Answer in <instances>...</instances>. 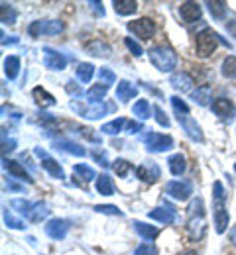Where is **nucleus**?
<instances>
[{"label": "nucleus", "instance_id": "obj_1", "mask_svg": "<svg viewBox=\"0 0 236 255\" xmlns=\"http://www.w3.org/2000/svg\"><path fill=\"white\" fill-rule=\"evenodd\" d=\"M219 43H225L229 49H233V45L229 41H225L217 32H213L211 28H205L197 33L195 37V49H197V55L199 57H209L215 53V49L219 47Z\"/></svg>", "mask_w": 236, "mask_h": 255}, {"label": "nucleus", "instance_id": "obj_2", "mask_svg": "<svg viewBox=\"0 0 236 255\" xmlns=\"http://www.w3.org/2000/svg\"><path fill=\"white\" fill-rule=\"evenodd\" d=\"M114 108L116 106L112 102H77V100L71 102V110L87 120H99L102 116L114 112Z\"/></svg>", "mask_w": 236, "mask_h": 255}, {"label": "nucleus", "instance_id": "obj_3", "mask_svg": "<svg viewBox=\"0 0 236 255\" xmlns=\"http://www.w3.org/2000/svg\"><path fill=\"white\" fill-rule=\"evenodd\" d=\"M148 55H150L152 65H154L158 71H162V73L173 71L175 65H177V53H175L171 47H168V45L152 47V49L148 51Z\"/></svg>", "mask_w": 236, "mask_h": 255}, {"label": "nucleus", "instance_id": "obj_4", "mask_svg": "<svg viewBox=\"0 0 236 255\" xmlns=\"http://www.w3.org/2000/svg\"><path fill=\"white\" fill-rule=\"evenodd\" d=\"M203 200L201 198H195L189 206V222H187V232L193 240H201L203 234H205V220H203Z\"/></svg>", "mask_w": 236, "mask_h": 255}, {"label": "nucleus", "instance_id": "obj_5", "mask_svg": "<svg viewBox=\"0 0 236 255\" xmlns=\"http://www.w3.org/2000/svg\"><path fill=\"white\" fill-rule=\"evenodd\" d=\"M144 143H146V149L152 153H166L173 147V137L150 129V133L144 135Z\"/></svg>", "mask_w": 236, "mask_h": 255}, {"label": "nucleus", "instance_id": "obj_6", "mask_svg": "<svg viewBox=\"0 0 236 255\" xmlns=\"http://www.w3.org/2000/svg\"><path fill=\"white\" fill-rule=\"evenodd\" d=\"M65 30V24L59 22V20H37L32 22L28 26V33L32 37H39V35H57V33H63Z\"/></svg>", "mask_w": 236, "mask_h": 255}, {"label": "nucleus", "instance_id": "obj_7", "mask_svg": "<svg viewBox=\"0 0 236 255\" xmlns=\"http://www.w3.org/2000/svg\"><path fill=\"white\" fill-rule=\"evenodd\" d=\"M128 30L140 39H152L156 33V24L150 18H140L134 22H128Z\"/></svg>", "mask_w": 236, "mask_h": 255}, {"label": "nucleus", "instance_id": "obj_8", "mask_svg": "<svg viewBox=\"0 0 236 255\" xmlns=\"http://www.w3.org/2000/svg\"><path fill=\"white\" fill-rule=\"evenodd\" d=\"M166 192L175 200H187L193 194V185L189 181H169L166 185Z\"/></svg>", "mask_w": 236, "mask_h": 255}, {"label": "nucleus", "instance_id": "obj_9", "mask_svg": "<svg viewBox=\"0 0 236 255\" xmlns=\"http://www.w3.org/2000/svg\"><path fill=\"white\" fill-rule=\"evenodd\" d=\"M43 65L47 69H51V71H63L67 67V57L63 53H59V51H55V49L45 45L43 47Z\"/></svg>", "mask_w": 236, "mask_h": 255}, {"label": "nucleus", "instance_id": "obj_10", "mask_svg": "<svg viewBox=\"0 0 236 255\" xmlns=\"http://www.w3.org/2000/svg\"><path fill=\"white\" fill-rule=\"evenodd\" d=\"M160 175H162V171H160V167H158L156 161H144L136 169V177L140 181H144V183H156L160 179Z\"/></svg>", "mask_w": 236, "mask_h": 255}, {"label": "nucleus", "instance_id": "obj_11", "mask_svg": "<svg viewBox=\"0 0 236 255\" xmlns=\"http://www.w3.org/2000/svg\"><path fill=\"white\" fill-rule=\"evenodd\" d=\"M177 120H179V124L183 128V131L193 139V141H199L203 143V131H201V126L197 124V120H193L189 114H177Z\"/></svg>", "mask_w": 236, "mask_h": 255}, {"label": "nucleus", "instance_id": "obj_12", "mask_svg": "<svg viewBox=\"0 0 236 255\" xmlns=\"http://www.w3.org/2000/svg\"><path fill=\"white\" fill-rule=\"evenodd\" d=\"M148 218H152V220H158L160 224H169L175 222V218H177V210H175V206H171V204H164V206H158V208H154V210H150L148 212Z\"/></svg>", "mask_w": 236, "mask_h": 255}, {"label": "nucleus", "instance_id": "obj_13", "mask_svg": "<svg viewBox=\"0 0 236 255\" xmlns=\"http://www.w3.org/2000/svg\"><path fill=\"white\" fill-rule=\"evenodd\" d=\"M35 155L41 157V167H43L53 179H65V173H63V169H61V165L55 159H51L41 147H35Z\"/></svg>", "mask_w": 236, "mask_h": 255}, {"label": "nucleus", "instance_id": "obj_14", "mask_svg": "<svg viewBox=\"0 0 236 255\" xmlns=\"http://www.w3.org/2000/svg\"><path fill=\"white\" fill-rule=\"evenodd\" d=\"M69 232V222L67 220H61V218H51L49 222L45 224V234L51 238V240H65Z\"/></svg>", "mask_w": 236, "mask_h": 255}, {"label": "nucleus", "instance_id": "obj_15", "mask_svg": "<svg viewBox=\"0 0 236 255\" xmlns=\"http://www.w3.org/2000/svg\"><path fill=\"white\" fill-rule=\"evenodd\" d=\"M211 108H213V112H215L221 120H233V116H235V112H236L233 100H229V98H217V100L211 104Z\"/></svg>", "mask_w": 236, "mask_h": 255}, {"label": "nucleus", "instance_id": "obj_16", "mask_svg": "<svg viewBox=\"0 0 236 255\" xmlns=\"http://www.w3.org/2000/svg\"><path fill=\"white\" fill-rule=\"evenodd\" d=\"M215 202H217L215 204V230H217V234H225L229 228L231 216H229V210L225 208L223 200H215Z\"/></svg>", "mask_w": 236, "mask_h": 255}, {"label": "nucleus", "instance_id": "obj_17", "mask_svg": "<svg viewBox=\"0 0 236 255\" xmlns=\"http://www.w3.org/2000/svg\"><path fill=\"white\" fill-rule=\"evenodd\" d=\"M179 14L187 24H193V22H197L201 18V4H197V2H181Z\"/></svg>", "mask_w": 236, "mask_h": 255}, {"label": "nucleus", "instance_id": "obj_18", "mask_svg": "<svg viewBox=\"0 0 236 255\" xmlns=\"http://www.w3.org/2000/svg\"><path fill=\"white\" fill-rule=\"evenodd\" d=\"M169 85L173 87V89H177V91H181V93H191L193 91V85H195V81L187 75V73H173L171 75V79H169Z\"/></svg>", "mask_w": 236, "mask_h": 255}, {"label": "nucleus", "instance_id": "obj_19", "mask_svg": "<svg viewBox=\"0 0 236 255\" xmlns=\"http://www.w3.org/2000/svg\"><path fill=\"white\" fill-rule=\"evenodd\" d=\"M2 165H4V169L12 175V177H16V179H20V181H26V183H34V179L28 175V171L18 163V161H10V159H2Z\"/></svg>", "mask_w": 236, "mask_h": 255}, {"label": "nucleus", "instance_id": "obj_20", "mask_svg": "<svg viewBox=\"0 0 236 255\" xmlns=\"http://www.w3.org/2000/svg\"><path fill=\"white\" fill-rule=\"evenodd\" d=\"M134 230L138 232V236L140 238H144L148 244L150 242H154L156 238H158V234H160V230L156 228V226H150V224H146V222H140V220H134Z\"/></svg>", "mask_w": 236, "mask_h": 255}, {"label": "nucleus", "instance_id": "obj_21", "mask_svg": "<svg viewBox=\"0 0 236 255\" xmlns=\"http://www.w3.org/2000/svg\"><path fill=\"white\" fill-rule=\"evenodd\" d=\"M32 96H34V102L39 108H49V106H53V104L57 102L55 96L49 95L43 87H35L34 91H32Z\"/></svg>", "mask_w": 236, "mask_h": 255}, {"label": "nucleus", "instance_id": "obj_22", "mask_svg": "<svg viewBox=\"0 0 236 255\" xmlns=\"http://www.w3.org/2000/svg\"><path fill=\"white\" fill-rule=\"evenodd\" d=\"M136 95H138V89H136L130 81H118L116 98H118L120 102H128V100H132Z\"/></svg>", "mask_w": 236, "mask_h": 255}, {"label": "nucleus", "instance_id": "obj_23", "mask_svg": "<svg viewBox=\"0 0 236 255\" xmlns=\"http://www.w3.org/2000/svg\"><path fill=\"white\" fill-rule=\"evenodd\" d=\"M87 51L95 57H110L112 55V49L108 43H104L102 39H93L87 43Z\"/></svg>", "mask_w": 236, "mask_h": 255}, {"label": "nucleus", "instance_id": "obj_24", "mask_svg": "<svg viewBox=\"0 0 236 255\" xmlns=\"http://www.w3.org/2000/svg\"><path fill=\"white\" fill-rule=\"evenodd\" d=\"M55 147H57V149H63L65 153L77 155V157H83V155L87 153V151H85V147H81L79 143L69 141V139H57V141H55Z\"/></svg>", "mask_w": 236, "mask_h": 255}, {"label": "nucleus", "instance_id": "obj_25", "mask_svg": "<svg viewBox=\"0 0 236 255\" xmlns=\"http://www.w3.org/2000/svg\"><path fill=\"white\" fill-rule=\"evenodd\" d=\"M49 206H47V202H35L34 208H32V212H30V216H28V220L30 222H41V220H45L47 216H49Z\"/></svg>", "mask_w": 236, "mask_h": 255}, {"label": "nucleus", "instance_id": "obj_26", "mask_svg": "<svg viewBox=\"0 0 236 255\" xmlns=\"http://www.w3.org/2000/svg\"><path fill=\"white\" fill-rule=\"evenodd\" d=\"M168 165H169L171 175H175V177H181L183 171H185V167H187V165H185V157H183L181 153H173V155H169Z\"/></svg>", "mask_w": 236, "mask_h": 255}, {"label": "nucleus", "instance_id": "obj_27", "mask_svg": "<svg viewBox=\"0 0 236 255\" xmlns=\"http://www.w3.org/2000/svg\"><path fill=\"white\" fill-rule=\"evenodd\" d=\"M18 73H20V59H18L16 55H8V57L4 59V75H6L10 81H14V79L18 77Z\"/></svg>", "mask_w": 236, "mask_h": 255}, {"label": "nucleus", "instance_id": "obj_28", "mask_svg": "<svg viewBox=\"0 0 236 255\" xmlns=\"http://www.w3.org/2000/svg\"><path fill=\"white\" fill-rule=\"evenodd\" d=\"M114 10L120 16H130L138 10V2L136 0H116L114 2Z\"/></svg>", "mask_w": 236, "mask_h": 255}, {"label": "nucleus", "instance_id": "obj_29", "mask_svg": "<svg viewBox=\"0 0 236 255\" xmlns=\"http://www.w3.org/2000/svg\"><path fill=\"white\" fill-rule=\"evenodd\" d=\"M106 93H108V87L99 83V85H93V87L87 91V98H89L91 102H104Z\"/></svg>", "mask_w": 236, "mask_h": 255}, {"label": "nucleus", "instance_id": "obj_30", "mask_svg": "<svg viewBox=\"0 0 236 255\" xmlns=\"http://www.w3.org/2000/svg\"><path fill=\"white\" fill-rule=\"evenodd\" d=\"M207 6H209V12L213 14V18L223 20L227 16V2H223V0H209Z\"/></svg>", "mask_w": 236, "mask_h": 255}, {"label": "nucleus", "instance_id": "obj_31", "mask_svg": "<svg viewBox=\"0 0 236 255\" xmlns=\"http://www.w3.org/2000/svg\"><path fill=\"white\" fill-rule=\"evenodd\" d=\"M97 191L101 192L102 196H112L114 194V185H112V179L108 175H101L97 179Z\"/></svg>", "mask_w": 236, "mask_h": 255}, {"label": "nucleus", "instance_id": "obj_32", "mask_svg": "<svg viewBox=\"0 0 236 255\" xmlns=\"http://www.w3.org/2000/svg\"><path fill=\"white\" fill-rule=\"evenodd\" d=\"M191 98H193L199 106H207V104H209V100H211V87H209V85L199 87L197 91H193V93H191Z\"/></svg>", "mask_w": 236, "mask_h": 255}, {"label": "nucleus", "instance_id": "obj_33", "mask_svg": "<svg viewBox=\"0 0 236 255\" xmlns=\"http://www.w3.org/2000/svg\"><path fill=\"white\" fill-rule=\"evenodd\" d=\"M126 122H128V120H124V118H116V120L104 124V126L101 128V131L102 133H106V135H116V133L122 131V128L126 126Z\"/></svg>", "mask_w": 236, "mask_h": 255}, {"label": "nucleus", "instance_id": "obj_34", "mask_svg": "<svg viewBox=\"0 0 236 255\" xmlns=\"http://www.w3.org/2000/svg\"><path fill=\"white\" fill-rule=\"evenodd\" d=\"M93 75H95V65L93 63H81L77 67V79L81 83H91Z\"/></svg>", "mask_w": 236, "mask_h": 255}, {"label": "nucleus", "instance_id": "obj_35", "mask_svg": "<svg viewBox=\"0 0 236 255\" xmlns=\"http://www.w3.org/2000/svg\"><path fill=\"white\" fill-rule=\"evenodd\" d=\"M132 114L140 120H148L150 118V102L148 100H138L132 106Z\"/></svg>", "mask_w": 236, "mask_h": 255}, {"label": "nucleus", "instance_id": "obj_36", "mask_svg": "<svg viewBox=\"0 0 236 255\" xmlns=\"http://www.w3.org/2000/svg\"><path fill=\"white\" fill-rule=\"evenodd\" d=\"M73 171L77 173V175H81L85 181H93V179H97V171L93 169V167H89V165H83V163H77L75 167H73Z\"/></svg>", "mask_w": 236, "mask_h": 255}, {"label": "nucleus", "instance_id": "obj_37", "mask_svg": "<svg viewBox=\"0 0 236 255\" xmlns=\"http://www.w3.org/2000/svg\"><path fill=\"white\" fill-rule=\"evenodd\" d=\"M10 206H12V208H16V210H18L22 216H26V218L30 216V212H32V208H34V204H32V202L22 200V198H14V200L10 202Z\"/></svg>", "mask_w": 236, "mask_h": 255}, {"label": "nucleus", "instance_id": "obj_38", "mask_svg": "<svg viewBox=\"0 0 236 255\" xmlns=\"http://www.w3.org/2000/svg\"><path fill=\"white\" fill-rule=\"evenodd\" d=\"M0 8H2V22L4 24H16V18H18L16 10L10 4H6V2H2Z\"/></svg>", "mask_w": 236, "mask_h": 255}, {"label": "nucleus", "instance_id": "obj_39", "mask_svg": "<svg viewBox=\"0 0 236 255\" xmlns=\"http://www.w3.org/2000/svg\"><path fill=\"white\" fill-rule=\"evenodd\" d=\"M112 169H114V173H116L118 177H128V173L132 171V165L126 159H116L112 163Z\"/></svg>", "mask_w": 236, "mask_h": 255}, {"label": "nucleus", "instance_id": "obj_40", "mask_svg": "<svg viewBox=\"0 0 236 255\" xmlns=\"http://www.w3.org/2000/svg\"><path fill=\"white\" fill-rule=\"evenodd\" d=\"M95 210L99 212V214H108V216H124V212L118 208V206H114V204H97L95 206Z\"/></svg>", "mask_w": 236, "mask_h": 255}, {"label": "nucleus", "instance_id": "obj_41", "mask_svg": "<svg viewBox=\"0 0 236 255\" xmlns=\"http://www.w3.org/2000/svg\"><path fill=\"white\" fill-rule=\"evenodd\" d=\"M223 75L225 77H236V55H229L225 61H223Z\"/></svg>", "mask_w": 236, "mask_h": 255}, {"label": "nucleus", "instance_id": "obj_42", "mask_svg": "<svg viewBox=\"0 0 236 255\" xmlns=\"http://www.w3.org/2000/svg\"><path fill=\"white\" fill-rule=\"evenodd\" d=\"M4 222H6L8 228H12V230H24V228H26L24 222H22V220H18V218L8 210V208L4 210Z\"/></svg>", "mask_w": 236, "mask_h": 255}, {"label": "nucleus", "instance_id": "obj_43", "mask_svg": "<svg viewBox=\"0 0 236 255\" xmlns=\"http://www.w3.org/2000/svg\"><path fill=\"white\" fill-rule=\"evenodd\" d=\"M99 77H101V83L102 85H106V87H110V85L116 83V75H114L108 67H102L101 71H99Z\"/></svg>", "mask_w": 236, "mask_h": 255}, {"label": "nucleus", "instance_id": "obj_44", "mask_svg": "<svg viewBox=\"0 0 236 255\" xmlns=\"http://www.w3.org/2000/svg\"><path fill=\"white\" fill-rule=\"evenodd\" d=\"M134 255H160V250L154 244H142L136 248Z\"/></svg>", "mask_w": 236, "mask_h": 255}, {"label": "nucleus", "instance_id": "obj_45", "mask_svg": "<svg viewBox=\"0 0 236 255\" xmlns=\"http://www.w3.org/2000/svg\"><path fill=\"white\" fill-rule=\"evenodd\" d=\"M169 100H171V104H173V108H175L177 114H189V106H187L185 100H181L179 96H171Z\"/></svg>", "mask_w": 236, "mask_h": 255}, {"label": "nucleus", "instance_id": "obj_46", "mask_svg": "<svg viewBox=\"0 0 236 255\" xmlns=\"http://www.w3.org/2000/svg\"><path fill=\"white\" fill-rule=\"evenodd\" d=\"M124 43H126V47L130 49V53H132L134 57H140V55H144V49H142V45H140L138 41H134L132 37H126V39H124Z\"/></svg>", "mask_w": 236, "mask_h": 255}, {"label": "nucleus", "instance_id": "obj_47", "mask_svg": "<svg viewBox=\"0 0 236 255\" xmlns=\"http://www.w3.org/2000/svg\"><path fill=\"white\" fill-rule=\"evenodd\" d=\"M154 114H156V122H158L160 126L169 128V118L164 114V110H162L160 106H154Z\"/></svg>", "mask_w": 236, "mask_h": 255}, {"label": "nucleus", "instance_id": "obj_48", "mask_svg": "<svg viewBox=\"0 0 236 255\" xmlns=\"http://www.w3.org/2000/svg\"><path fill=\"white\" fill-rule=\"evenodd\" d=\"M91 155H93V159L97 161L99 165H102V167H108V165H110V163H108V157H106V153H104V151L93 149V151H91Z\"/></svg>", "mask_w": 236, "mask_h": 255}, {"label": "nucleus", "instance_id": "obj_49", "mask_svg": "<svg viewBox=\"0 0 236 255\" xmlns=\"http://www.w3.org/2000/svg\"><path fill=\"white\" fill-rule=\"evenodd\" d=\"M65 91H67L71 96H83V89L75 83V81H69L67 83V87H65Z\"/></svg>", "mask_w": 236, "mask_h": 255}, {"label": "nucleus", "instance_id": "obj_50", "mask_svg": "<svg viewBox=\"0 0 236 255\" xmlns=\"http://www.w3.org/2000/svg\"><path fill=\"white\" fill-rule=\"evenodd\" d=\"M142 129H144L142 122H134V120L126 122V131H128V133H138V131H142Z\"/></svg>", "mask_w": 236, "mask_h": 255}, {"label": "nucleus", "instance_id": "obj_51", "mask_svg": "<svg viewBox=\"0 0 236 255\" xmlns=\"http://www.w3.org/2000/svg\"><path fill=\"white\" fill-rule=\"evenodd\" d=\"M89 6H91V10H93L97 16H104V8H102L101 2H97V0H89Z\"/></svg>", "mask_w": 236, "mask_h": 255}, {"label": "nucleus", "instance_id": "obj_52", "mask_svg": "<svg viewBox=\"0 0 236 255\" xmlns=\"http://www.w3.org/2000/svg\"><path fill=\"white\" fill-rule=\"evenodd\" d=\"M16 147V139H2V153H6V151H12Z\"/></svg>", "mask_w": 236, "mask_h": 255}, {"label": "nucleus", "instance_id": "obj_53", "mask_svg": "<svg viewBox=\"0 0 236 255\" xmlns=\"http://www.w3.org/2000/svg\"><path fill=\"white\" fill-rule=\"evenodd\" d=\"M18 41H20V39H18L16 35H10V37H6V33L2 32V45H8V43H10V45H14V43H18Z\"/></svg>", "mask_w": 236, "mask_h": 255}, {"label": "nucleus", "instance_id": "obj_54", "mask_svg": "<svg viewBox=\"0 0 236 255\" xmlns=\"http://www.w3.org/2000/svg\"><path fill=\"white\" fill-rule=\"evenodd\" d=\"M229 240H231V244L236 248V226L231 228V232H229Z\"/></svg>", "mask_w": 236, "mask_h": 255}, {"label": "nucleus", "instance_id": "obj_55", "mask_svg": "<svg viewBox=\"0 0 236 255\" xmlns=\"http://www.w3.org/2000/svg\"><path fill=\"white\" fill-rule=\"evenodd\" d=\"M227 28H229V32H231V33H233V35L236 37V20H233V22H229V24H227Z\"/></svg>", "mask_w": 236, "mask_h": 255}, {"label": "nucleus", "instance_id": "obj_56", "mask_svg": "<svg viewBox=\"0 0 236 255\" xmlns=\"http://www.w3.org/2000/svg\"><path fill=\"white\" fill-rule=\"evenodd\" d=\"M8 189H12V191H20L22 187H18V185H14V183H10V181H8Z\"/></svg>", "mask_w": 236, "mask_h": 255}, {"label": "nucleus", "instance_id": "obj_57", "mask_svg": "<svg viewBox=\"0 0 236 255\" xmlns=\"http://www.w3.org/2000/svg\"><path fill=\"white\" fill-rule=\"evenodd\" d=\"M187 255H195V254H193V252H191V254H187Z\"/></svg>", "mask_w": 236, "mask_h": 255}]
</instances>
